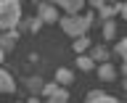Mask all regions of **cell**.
Segmentation results:
<instances>
[{
	"mask_svg": "<svg viewBox=\"0 0 127 103\" xmlns=\"http://www.w3.org/2000/svg\"><path fill=\"white\" fill-rule=\"evenodd\" d=\"M87 103H119L117 98H111V95H103V93H90Z\"/></svg>",
	"mask_w": 127,
	"mask_h": 103,
	"instance_id": "8",
	"label": "cell"
},
{
	"mask_svg": "<svg viewBox=\"0 0 127 103\" xmlns=\"http://www.w3.org/2000/svg\"><path fill=\"white\" fill-rule=\"evenodd\" d=\"M61 5H64V11H69L71 16H77V11H79L82 5H85V3H82V0H64Z\"/></svg>",
	"mask_w": 127,
	"mask_h": 103,
	"instance_id": "9",
	"label": "cell"
},
{
	"mask_svg": "<svg viewBox=\"0 0 127 103\" xmlns=\"http://www.w3.org/2000/svg\"><path fill=\"white\" fill-rule=\"evenodd\" d=\"M40 21H45V24L58 21V11L53 5H40Z\"/></svg>",
	"mask_w": 127,
	"mask_h": 103,
	"instance_id": "4",
	"label": "cell"
},
{
	"mask_svg": "<svg viewBox=\"0 0 127 103\" xmlns=\"http://www.w3.org/2000/svg\"><path fill=\"white\" fill-rule=\"evenodd\" d=\"M117 53H119V58H125V53H127V40H119V45H117Z\"/></svg>",
	"mask_w": 127,
	"mask_h": 103,
	"instance_id": "16",
	"label": "cell"
},
{
	"mask_svg": "<svg viewBox=\"0 0 127 103\" xmlns=\"http://www.w3.org/2000/svg\"><path fill=\"white\" fill-rule=\"evenodd\" d=\"M56 82L69 85V82H71V71H69V69H58V71H56Z\"/></svg>",
	"mask_w": 127,
	"mask_h": 103,
	"instance_id": "12",
	"label": "cell"
},
{
	"mask_svg": "<svg viewBox=\"0 0 127 103\" xmlns=\"http://www.w3.org/2000/svg\"><path fill=\"white\" fill-rule=\"evenodd\" d=\"M48 103H69V93L64 87H56L53 93L48 95Z\"/></svg>",
	"mask_w": 127,
	"mask_h": 103,
	"instance_id": "7",
	"label": "cell"
},
{
	"mask_svg": "<svg viewBox=\"0 0 127 103\" xmlns=\"http://www.w3.org/2000/svg\"><path fill=\"white\" fill-rule=\"evenodd\" d=\"M98 77H101L103 82H111V79L117 77V69H114V66L106 61V63H101V66H98Z\"/></svg>",
	"mask_w": 127,
	"mask_h": 103,
	"instance_id": "6",
	"label": "cell"
},
{
	"mask_svg": "<svg viewBox=\"0 0 127 103\" xmlns=\"http://www.w3.org/2000/svg\"><path fill=\"white\" fill-rule=\"evenodd\" d=\"M3 58H5V53H3V50H0V63H3Z\"/></svg>",
	"mask_w": 127,
	"mask_h": 103,
	"instance_id": "18",
	"label": "cell"
},
{
	"mask_svg": "<svg viewBox=\"0 0 127 103\" xmlns=\"http://www.w3.org/2000/svg\"><path fill=\"white\" fill-rule=\"evenodd\" d=\"M56 87H58V85H45V87H42V93H45V95H50V93L56 90Z\"/></svg>",
	"mask_w": 127,
	"mask_h": 103,
	"instance_id": "17",
	"label": "cell"
},
{
	"mask_svg": "<svg viewBox=\"0 0 127 103\" xmlns=\"http://www.w3.org/2000/svg\"><path fill=\"white\" fill-rule=\"evenodd\" d=\"M114 32H117V29H114V21H106V24H103V37H106V40L114 37Z\"/></svg>",
	"mask_w": 127,
	"mask_h": 103,
	"instance_id": "14",
	"label": "cell"
},
{
	"mask_svg": "<svg viewBox=\"0 0 127 103\" xmlns=\"http://www.w3.org/2000/svg\"><path fill=\"white\" fill-rule=\"evenodd\" d=\"M87 48H90V37H87V34H82V37H77V40H74V50H77L79 55L85 53Z\"/></svg>",
	"mask_w": 127,
	"mask_h": 103,
	"instance_id": "10",
	"label": "cell"
},
{
	"mask_svg": "<svg viewBox=\"0 0 127 103\" xmlns=\"http://www.w3.org/2000/svg\"><path fill=\"white\" fill-rule=\"evenodd\" d=\"M90 24H93V16H64L61 19V26L66 34H71V37H82V34H87V29H90Z\"/></svg>",
	"mask_w": 127,
	"mask_h": 103,
	"instance_id": "2",
	"label": "cell"
},
{
	"mask_svg": "<svg viewBox=\"0 0 127 103\" xmlns=\"http://www.w3.org/2000/svg\"><path fill=\"white\" fill-rule=\"evenodd\" d=\"M93 5L101 11V16L106 19V21H111V16H114V13H122V11H125V5H111V3H101V0H95Z\"/></svg>",
	"mask_w": 127,
	"mask_h": 103,
	"instance_id": "3",
	"label": "cell"
},
{
	"mask_svg": "<svg viewBox=\"0 0 127 103\" xmlns=\"http://www.w3.org/2000/svg\"><path fill=\"white\" fill-rule=\"evenodd\" d=\"M13 90H16L13 77H11L8 71H3V69H0V93H13Z\"/></svg>",
	"mask_w": 127,
	"mask_h": 103,
	"instance_id": "5",
	"label": "cell"
},
{
	"mask_svg": "<svg viewBox=\"0 0 127 103\" xmlns=\"http://www.w3.org/2000/svg\"><path fill=\"white\" fill-rule=\"evenodd\" d=\"M27 87H29V90H34V93H37V90H42V82H40L37 77H32V79H27Z\"/></svg>",
	"mask_w": 127,
	"mask_h": 103,
	"instance_id": "15",
	"label": "cell"
},
{
	"mask_svg": "<svg viewBox=\"0 0 127 103\" xmlns=\"http://www.w3.org/2000/svg\"><path fill=\"white\" fill-rule=\"evenodd\" d=\"M77 66H79V69H85V71H90V69H93V66H95V63L90 61L87 55H79V58H77Z\"/></svg>",
	"mask_w": 127,
	"mask_h": 103,
	"instance_id": "13",
	"label": "cell"
},
{
	"mask_svg": "<svg viewBox=\"0 0 127 103\" xmlns=\"http://www.w3.org/2000/svg\"><path fill=\"white\" fill-rule=\"evenodd\" d=\"M21 21V5L16 0H0V32H13Z\"/></svg>",
	"mask_w": 127,
	"mask_h": 103,
	"instance_id": "1",
	"label": "cell"
},
{
	"mask_svg": "<svg viewBox=\"0 0 127 103\" xmlns=\"http://www.w3.org/2000/svg\"><path fill=\"white\" fill-rule=\"evenodd\" d=\"M87 58H90V61H103V58H109V50H106V48L103 45H98V48H93V55H87Z\"/></svg>",
	"mask_w": 127,
	"mask_h": 103,
	"instance_id": "11",
	"label": "cell"
}]
</instances>
